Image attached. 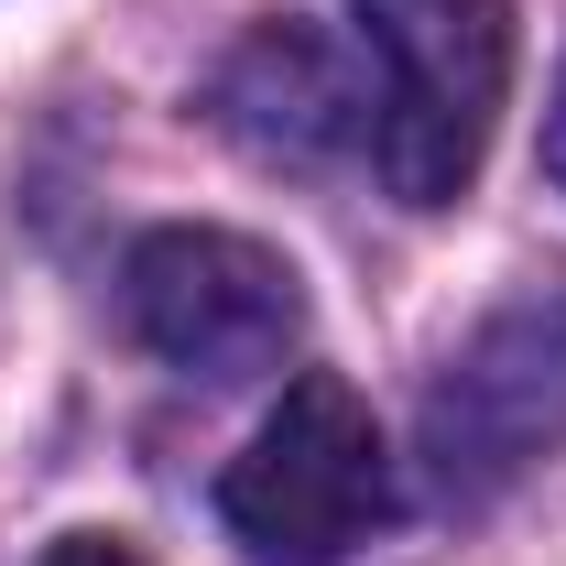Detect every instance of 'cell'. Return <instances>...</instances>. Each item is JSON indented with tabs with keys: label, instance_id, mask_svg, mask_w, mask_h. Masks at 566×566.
Returning a JSON list of instances; mask_svg holds the SVG:
<instances>
[{
	"label": "cell",
	"instance_id": "cell-1",
	"mask_svg": "<svg viewBox=\"0 0 566 566\" xmlns=\"http://www.w3.org/2000/svg\"><path fill=\"white\" fill-rule=\"evenodd\" d=\"M370 44V153L403 208H458L512 87L501 0H349Z\"/></svg>",
	"mask_w": 566,
	"mask_h": 566
},
{
	"label": "cell",
	"instance_id": "cell-2",
	"mask_svg": "<svg viewBox=\"0 0 566 566\" xmlns=\"http://www.w3.org/2000/svg\"><path fill=\"white\" fill-rule=\"evenodd\" d=\"M218 512H229V534H240L251 566H349L392 523V458H381L370 403L338 370L283 381L262 436L229 458Z\"/></svg>",
	"mask_w": 566,
	"mask_h": 566
},
{
	"label": "cell",
	"instance_id": "cell-3",
	"mask_svg": "<svg viewBox=\"0 0 566 566\" xmlns=\"http://www.w3.org/2000/svg\"><path fill=\"white\" fill-rule=\"evenodd\" d=\"M566 447V273L491 305L424 392V469L447 501H501Z\"/></svg>",
	"mask_w": 566,
	"mask_h": 566
},
{
	"label": "cell",
	"instance_id": "cell-4",
	"mask_svg": "<svg viewBox=\"0 0 566 566\" xmlns=\"http://www.w3.org/2000/svg\"><path fill=\"white\" fill-rule=\"evenodd\" d=\"M120 327L186 381H262L305 338V283L240 229H142L120 262Z\"/></svg>",
	"mask_w": 566,
	"mask_h": 566
},
{
	"label": "cell",
	"instance_id": "cell-5",
	"mask_svg": "<svg viewBox=\"0 0 566 566\" xmlns=\"http://www.w3.org/2000/svg\"><path fill=\"white\" fill-rule=\"evenodd\" d=\"M218 132L251 142L262 164H338L359 132H370V98H359V76L338 66V44L327 33H305V22H262L208 87Z\"/></svg>",
	"mask_w": 566,
	"mask_h": 566
},
{
	"label": "cell",
	"instance_id": "cell-6",
	"mask_svg": "<svg viewBox=\"0 0 566 566\" xmlns=\"http://www.w3.org/2000/svg\"><path fill=\"white\" fill-rule=\"evenodd\" d=\"M44 566H142V556L120 545V534H66V545H55Z\"/></svg>",
	"mask_w": 566,
	"mask_h": 566
},
{
	"label": "cell",
	"instance_id": "cell-7",
	"mask_svg": "<svg viewBox=\"0 0 566 566\" xmlns=\"http://www.w3.org/2000/svg\"><path fill=\"white\" fill-rule=\"evenodd\" d=\"M545 175L566 186V76H556V109H545Z\"/></svg>",
	"mask_w": 566,
	"mask_h": 566
}]
</instances>
